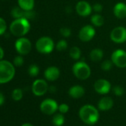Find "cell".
Segmentation results:
<instances>
[{
    "label": "cell",
    "mask_w": 126,
    "mask_h": 126,
    "mask_svg": "<svg viewBox=\"0 0 126 126\" xmlns=\"http://www.w3.org/2000/svg\"><path fill=\"white\" fill-rule=\"evenodd\" d=\"M79 116L81 120L87 126L95 125L100 119L98 109L92 105H85L79 111Z\"/></svg>",
    "instance_id": "1"
},
{
    "label": "cell",
    "mask_w": 126,
    "mask_h": 126,
    "mask_svg": "<svg viewBox=\"0 0 126 126\" xmlns=\"http://www.w3.org/2000/svg\"><path fill=\"white\" fill-rule=\"evenodd\" d=\"M30 29L29 20L25 18H16L10 25V32L16 37H22L26 35Z\"/></svg>",
    "instance_id": "2"
},
{
    "label": "cell",
    "mask_w": 126,
    "mask_h": 126,
    "mask_svg": "<svg viewBox=\"0 0 126 126\" xmlns=\"http://www.w3.org/2000/svg\"><path fill=\"white\" fill-rule=\"evenodd\" d=\"M14 65L7 61H0V84L10 81L15 75Z\"/></svg>",
    "instance_id": "3"
},
{
    "label": "cell",
    "mask_w": 126,
    "mask_h": 126,
    "mask_svg": "<svg viewBox=\"0 0 126 126\" xmlns=\"http://www.w3.org/2000/svg\"><path fill=\"white\" fill-rule=\"evenodd\" d=\"M72 72L76 78L82 80L88 79L91 74L90 66L84 61H78L75 63L72 67Z\"/></svg>",
    "instance_id": "4"
},
{
    "label": "cell",
    "mask_w": 126,
    "mask_h": 126,
    "mask_svg": "<svg viewBox=\"0 0 126 126\" xmlns=\"http://www.w3.org/2000/svg\"><path fill=\"white\" fill-rule=\"evenodd\" d=\"M36 49L42 54H49L54 49V42L50 37L43 36L37 40Z\"/></svg>",
    "instance_id": "5"
},
{
    "label": "cell",
    "mask_w": 126,
    "mask_h": 126,
    "mask_svg": "<svg viewBox=\"0 0 126 126\" xmlns=\"http://www.w3.org/2000/svg\"><path fill=\"white\" fill-rule=\"evenodd\" d=\"M59 105L53 99H45L40 104L41 111L46 115H53L58 110Z\"/></svg>",
    "instance_id": "6"
},
{
    "label": "cell",
    "mask_w": 126,
    "mask_h": 126,
    "mask_svg": "<svg viewBox=\"0 0 126 126\" xmlns=\"http://www.w3.org/2000/svg\"><path fill=\"white\" fill-rule=\"evenodd\" d=\"M31 47L32 45L30 40L24 37H20L15 43L16 50L21 55L28 54L31 50Z\"/></svg>",
    "instance_id": "7"
},
{
    "label": "cell",
    "mask_w": 126,
    "mask_h": 126,
    "mask_svg": "<svg viewBox=\"0 0 126 126\" xmlns=\"http://www.w3.org/2000/svg\"><path fill=\"white\" fill-rule=\"evenodd\" d=\"M113 63L119 68L126 67V52L123 49H117L111 55Z\"/></svg>",
    "instance_id": "8"
},
{
    "label": "cell",
    "mask_w": 126,
    "mask_h": 126,
    "mask_svg": "<svg viewBox=\"0 0 126 126\" xmlns=\"http://www.w3.org/2000/svg\"><path fill=\"white\" fill-rule=\"evenodd\" d=\"M48 83L42 79L36 80L32 84V92L36 96H42L48 91Z\"/></svg>",
    "instance_id": "9"
},
{
    "label": "cell",
    "mask_w": 126,
    "mask_h": 126,
    "mask_svg": "<svg viewBox=\"0 0 126 126\" xmlns=\"http://www.w3.org/2000/svg\"><path fill=\"white\" fill-rule=\"evenodd\" d=\"M112 41L117 44H123L126 41V28L124 27H115L110 35Z\"/></svg>",
    "instance_id": "10"
},
{
    "label": "cell",
    "mask_w": 126,
    "mask_h": 126,
    "mask_svg": "<svg viewBox=\"0 0 126 126\" xmlns=\"http://www.w3.org/2000/svg\"><path fill=\"white\" fill-rule=\"evenodd\" d=\"M96 34L94 27L91 25H85L81 28L79 32V38L83 42L90 41L94 38Z\"/></svg>",
    "instance_id": "11"
},
{
    "label": "cell",
    "mask_w": 126,
    "mask_h": 126,
    "mask_svg": "<svg viewBox=\"0 0 126 126\" xmlns=\"http://www.w3.org/2000/svg\"><path fill=\"white\" fill-rule=\"evenodd\" d=\"M94 88L97 93L104 95L110 92L111 85V83L105 79H99L94 83Z\"/></svg>",
    "instance_id": "12"
},
{
    "label": "cell",
    "mask_w": 126,
    "mask_h": 126,
    "mask_svg": "<svg viewBox=\"0 0 126 126\" xmlns=\"http://www.w3.org/2000/svg\"><path fill=\"white\" fill-rule=\"evenodd\" d=\"M92 10V6L86 1H79L76 5V11L81 16H89Z\"/></svg>",
    "instance_id": "13"
},
{
    "label": "cell",
    "mask_w": 126,
    "mask_h": 126,
    "mask_svg": "<svg viewBox=\"0 0 126 126\" xmlns=\"http://www.w3.org/2000/svg\"><path fill=\"white\" fill-rule=\"evenodd\" d=\"M11 15L15 19L20 18H25L27 19H29L33 18L34 16V13L32 12V10L26 11L22 10L21 7H16L12 10Z\"/></svg>",
    "instance_id": "14"
},
{
    "label": "cell",
    "mask_w": 126,
    "mask_h": 126,
    "mask_svg": "<svg viewBox=\"0 0 126 126\" xmlns=\"http://www.w3.org/2000/svg\"><path fill=\"white\" fill-rule=\"evenodd\" d=\"M45 78L48 81H55L60 76V71L56 66H50L47 68L44 73Z\"/></svg>",
    "instance_id": "15"
},
{
    "label": "cell",
    "mask_w": 126,
    "mask_h": 126,
    "mask_svg": "<svg viewBox=\"0 0 126 126\" xmlns=\"http://www.w3.org/2000/svg\"><path fill=\"white\" fill-rule=\"evenodd\" d=\"M114 100L110 97H104L98 102V109L102 111H107L111 110L114 106Z\"/></svg>",
    "instance_id": "16"
},
{
    "label": "cell",
    "mask_w": 126,
    "mask_h": 126,
    "mask_svg": "<svg viewBox=\"0 0 126 126\" xmlns=\"http://www.w3.org/2000/svg\"><path fill=\"white\" fill-rule=\"evenodd\" d=\"M85 90L84 87L80 85H75L71 86L68 90V94L74 99H79L85 95Z\"/></svg>",
    "instance_id": "17"
},
{
    "label": "cell",
    "mask_w": 126,
    "mask_h": 126,
    "mask_svg": "<svg viewBox=\"0 0 126 126\" xmlns=\"http://www.w3.org/2000/svg\"><path fill=\"white\" fill-rule=\"evenodd\" d=\"M114 13L115 16L120 19H123L126 17V4L123 2H119L115 4L114 7Z\"/></svg>",
    "instance_id": "18"
},
{
    "label": "cell",
    "mask_w": 126,
    "mask_h": 126,
    "mask_svg": "<svg viewBox=\"0 0 126 126\" xmlns=\"http://www.w3.org/2000/svg\"><path fill=\"white\" fill-rule=\"evenodd\" d=\"M19 7L26 11H30L34 7V0H18Z\"/></svg>",
    "instance_id": "19"
},
{
    "label": "cell",
    "mask_w": 126,
    "mask_h": 126,
    "mask_svg": "<svg viewBox=\"0 0 126 126\" xmlns=\"http://www.w3.org/2000/svg\"><path fill=\"white\" fill-rule=\"evenodd\" d=\"M103 58V51L100 49H94L90 53V58L94 62L100 61Z\"/></svg>",
    "instance_id": "20"
},
{
    "label": "cell",
    "mask_w": 126,
    "mask_h": 126,
    "mask_svg": "<svg viewBox=\"0 0 126 126\" xmlns=\"http://www.w3.org/2000/svg\"><path fill=\"white\" fill-rule=\"evenodd\" d=\"M65 122V117L64 114L59 113L56 114L52 118V123L55 126H62Z\"/></svg>",
    "instance_id": "21"
},
{
    "label": "cell",
    "mask_w": 126,
    "mask_h": 126,
    "mask_svg": "<svg viewBox=\"0 0 126 126\" xmlns=\"http://www.w3.org/2000/svg\"><path fill=\"white\" fill-rule=\"evenodd\" d=\"M91 21L94 26L101 27L104 24V18L100 14H94L91 18Z\"/></svg>",
    "instance_id": "22"
},
{
    "label": "cell",
    "mask_w": 126,
    "mask_h": 126,
    "mask_svg": "<svg viewBox=\"0 0 126 126\" xmlns=\"http://www.w3.org/2000/svg\"><path fill=\"white\" fill-rule=\"evenodd\" d=\"M70 57L74 60H79L81 57V50L77 47H73L69 52Z\"/></svg>",
    "instance_id": "23"
},
{
    "label": "cell",
    "mask_w": 126,
    "mask_h": 126,
    "mask_svg": "<svg viewBox=\"0 0 126 126\" xmlns=\"http://www.w3.org/2000/svg\"><path fill=\"white\" fill-rule=\"evenodd\" d=\"M39 73V68L36 64H31L28 68V74L31 77H36Z\"/></svg>",
    "instance_id": "24"
},
{
    "label": "cell",
    "mask_w": 126,
    "mask_h": 126,
    "mask_svg": "<svg viewBox=\"0 0 126 126\" xmlns=\"http://www.w3.org/2000/svg\"><path fill=\"white\" fill-rule=\"evenodd\" d=\"M23 97V92L20 89H15L12 92V98L15 101H19L22 100Z\"/></svg>",
    "instance_id": "25"
},
{
    "label": "cell",
    "mask_w": 126,
    "mask_h": 126,
    "mask_svg": "<svg viewBox=\"0 0 126 126\" xmlns=\"http://www.w3.org/2000/svg\"><path fill=\"white\" fill-rule=\"evenodd\" d=\"M68 47V43L65 40H60L56 45V49L58 51H64Z\"/></svg>",
    "instance_id": "26"
},
{
    "label": "cell",
    "mask_w": 126,
    "mask_h": 126,
    "mask_svg": "<svg viewBox=\"0 0 126 126\" xmlns=\"http://www.w3.org/2000/svg\"><path fill=\"white\" fill-rule=\"evenodd\" d=\"M113 64L114 63H113L111 60V61L110 60H106V61H103L102 63L101 68L104 71H109V70L111 69V68L113 66Z\"/></svg>",
    "instance_id": "27"
},
{
    "label": "cell",
    "mask_w": 126,
    "mask_h": 126,
    "mask_svg": "<svg viewBox=\"0 0 126 126\" xmlns=\"http://www.w3.org/2000/svg\"><path fill=\"white\" fill-rule=\"evenodd\" d=\"M113 92L116 96L120 97V96H123L124 94L125 90L121 86H115L113 88Z\"/></svg>",
    "instance_id": "28"
},
{
    "label": "cell",
    "mask_w": 126,
    "mask_h": 126,
    "mask_svg": "<svg viewBox=\"0 0 126 126\" xmlns=\"http://www.w3.org/2000/svg\"><path fill=\"white\" fill-rule=\"evenodd\" d=\"M59 32H60V34L65 38H68L71 35V30L68 27H62Z\"/></svg>",
    "instance_id": "29"
},
{
    "label": "cell",
    "mask_w": 126,
    "mask_h": 126,
    "mask_svg": "<svg viewBox=\"0 0 126 126\" xmlns=\"http://www.w3.org/2000/svg\"><path fill=\"white\" fill-rule=\"evenodd\" d=\"M58 111H59V113H61L62 114H66V113L68 112V111H69V106L66 103H62V104H60L59 106Z\"/></svg>",
    "instance_id": "30"
},
{
    "label": "cell",
    "mask_w": 126,
    "mask_h": 126,
    "mask_svg": "<svg viewBox=\"0 0 126 126\" xmlns=\"http://www.w3.org/2000/svg\"><path fill=\"white\" fill-rule=\"evenodd\" d=\"M24 63V59L22 56L18 55L14 58L13 59V65L16 66H21Z\"/></svg>",
    "instance_id": "31"
},
{
    "label": "cell",
    "mask_w": 126,
    "mask_h": 126,
    "mask_svg": "<svg viewBox=\"0 0 126 126\" xmlns=\"http://www.w3.org/2000/svg\"><path fill=\"white\" fill-rule=\"evenodd\" d=\"M6 29H7L6 21L2 18L0 17V35L4 33Z\"/></svg>",
    "instance_id": "32"
},
{
    "label": "cell",
    "mask_w": 126,
    "mask_h": 126,
    "mask_svg": "<svg viewBox=\"0 0 126 126\" xmlns=\"http://www.w3.org/2000/svg\"><path fill=\"white\" fill-rule=\"evenodd\" d=\"M92 9L96 13H100L102 10V5L100 3H96L92 6Z\"/></svg>",
    "instance_id": "33"
},
{
    "label": "cell",
    "mask_w": 126,
    "mask_h": 126,
    "mask_svg": "<svg viewBox=\"0 0 126 126\" xmlns=\"http://www.w3.org/2000/svg\"><path fill=\"white\" fill-rule=\"evenodd\" d=\"M4 102V95L0 92V106H1Z\"/></svg>",
    "instance_id": "34"
},
{
    "label": "cell",
    "mask_w": 126,
    "mask_h": 126,
    "mask_svg": "<svg viewBox=\"0 0 126 126\" xmlns=\"http://www.w3.org/2000/svg\"><path fill=\"white\" fill-rule=\"evenodd\" d=\"M3 57H4V50H3V49L0 47V61L2 60Z\"/></svg>",
    "instance_id": "35"
},
{
    "label": "cell",
    "mask_w": 126,
    "mask_h": 126,
    "mask_svg": "<svg viewBox=\"0 0 126 126\" xmlns=\"http://www.w3.org/2000/svg\"><path fill=\"white\" fill-rule=\"evenodd\" d=\"M48 90H49L50 92H56V88H55L54 86H50V87H49Z\"/></svg>",
    "instance_id": "36"
},
{
    "label": "cell",
    "mask_w": 126,
    "mask_h": 126,
    "mask_svg": "<svg viewBox=\"0 0 126 126\" xmlns=\"http://www.w3.org/2000/svg\"><path fill=\"white\" fill-rule=\"evenodd\" d=\"M22 126H33L32 124H30V123H25V124H23Z\"/></svg>",
    "instance_id": "37"
},
{
    "label": "cell",
    "mask_w": 126,
    "mask_h": 126,
    "mask_svg": "<svg viewBox=\"0 0 126 126\" xmlns=\"http://www.w3.org/2000/svg\"></svg>",
    "instance_id": "38"
}]
</instances>
